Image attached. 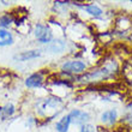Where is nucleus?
I'll return each instance as SVG.
<instances>
[{
  "instance_id": "f257e3e1",
  "label": "nucleus",
  "mask_w": 132,
  "mask_h": 132,
  "mask_svg": "<svg viewBox=\"0 0 132 132\" xmlns=\"http://www.w3.org/2000/svg\"><path fill=\"white\" fill-rule=\"evenodd\" d=\"M88 69V64L80 59L66 60L61 64V71L70 75H83Z\"/></svg>"
},
{
  "instance_id": "39448f33",
  "label": "nucleus",
  "mask_w": 132,
  "mask_h": 132,
  "mask_svg": "<svg viewBox=\"0 0 132 132\" xmlns=\"http://www.w3.org/2000/svg\"><path fill=\"white\" fill-rule=\"evenodd\" d=\"M41 54V49H29V51H23L13 55V59L16 61H30V60L40 58Z\"/></svg>"
},
{
  "instance_id": "6e6552de",
  "label": "nucleus",
  "mask_w": 132,
  "mask_h": 132,
  "mask_svg": "<svg viewBox=\"0 0 132 132\" xmlns=\"http://www.w3.org/2000/svg\"><path fill=\"white\" fill-rule=\"evenodd\" d=\"M14 37L13 34L7 29H0V47H7L13 45Z\"/></svg>"
},
{
  "instance_id": "0eeeda50",
  "label": "nucleus",
  "mask_w": 132,
  "mask_h": 132,
  "mask_svg": "<svg viewBox=\"0 0 132 132\" xmlns=\"http://www.w3.org/2000/svg\"><path fill=\"white\" fill-rule=\"evenodd\" d=\"M79 7H82L88 14H90L95 18H101L104 13L103 9L97 4H85V5H79Z\"/></svg>"
},
{
  "instance_id": "20e7f679",
  "label": "nucleus",
  "mask_w": 132,
  "mask_h": 132,
  "mask_svg": "<svg viewBox=\"0 0 132 132\" xmlns=\"http://www.w3.org/2000/svg\"><path fill=\"white\" fill-rule=\"evenodd\" d=\"M43 82H45L43 73L35 72V73H32V75H30L29 77H27L24 84L28 89H37V88H41L42 85H43Z\"/></svg>"
},
{
  "instance_id": "9b49d317",
  "label": "nucleus",
  "mask_w": 132,
  "mask_h": 132,
  "mask_svg": "<svg viewBox=\"0 0 132 132\" xmlns=\"http://www.w3.org/2000/svg\"><path fill=\"white\" fill-rule=\"evenodd\" d=\"M14 113H16V107L12 103H6L5 106H3L0 108V117L3 119L11 118Z\"/></svg>"
},
{
  "instance_id": "9d476101",
  "label": "nucleus",
  "mask_w": 132,
  "mask_h": 132,
  "mask_svg": "<svg viewBox=\"0 0 132 132\" xmlns=\"http://www.w3.org/2000/svg\"><path fill=\"white\" fill-rule=\"evenodd\" d=\"M65 42L61 40H53L49 45L46 46V49L49 51L51 53H60L65 49Z\"/></svg>"
},
{
  "instance_id": "7ed1b4c3",
  "label": "nucleus",
  "mask_w": 132,
  "mask_h": 132,
  "mask_svg": "<svg viewBox=\"0 0 132 132\" xmlns=\"http://www.w3.org/2000/svg\"><path fill=\"white\" fill-rule=\"evenodd\" d=\"M67 114L71 119V124H73V125L82 126L84 124H88L90 120V114L85 111H82V109H71Z\"/></svg>"
},
{
  "instance_id": "1a4fd4ad",
  "label": "nucleus",
  "mask_w": 132,
  "mask_h": 132,
  "mask_svg": "<svg viewBox=\"0 0 132 132\" xmlns=\"http://www.w3.org/2000/svg\"><path fill=\"white\" fill-rule=\"evenodd\" d=\"M71 124V119H70L69 114L63 115L61 118L55 122V131L56 132H69Z\"/></svg>"
},
{
  "instance_id": "423d86ee",
  "label": "nucleus",
  "mask_w": 132,
  "mask_h": 132,
  "mask_svg": "<svg viewBox=\"0 0 132 132\" xmlns=\"http://www.w3.org/2000/svg\"><path fill=\"white\" fill-rule=\"evenodd\" d=\"M118 111L115 108H112V109H107L101 113L100 115V120L103 125H107V126H112L114 125L117 120H118Z\"/></svg>"
},
{
  "instance_id": "f8f14e48",
  "label": "nucleus",
  "mask_w": 132,
  "mask_h": 132,
  "mask_svg": "<svg viewBox=\"0 0 132 132\" xmlns=\"http://www.w3.org/2000/svg\"><path fill=\"white\" fill-rule=\"evenodd\" d=\"M14 22V18L12 17L11 13H5L0 17V29H7L10 28L12 23Z\"/></svg>"
},
{
  "instance_id": "f03ea898",
  "label": "nucleus",
  "mask_w": 132,
  "mask_h": 132,
  "mask_svg": "<svg viewBox=\"0 0 132 132\" xmlns=\"http://www.w3.org/2000/svg\"><path fill=\"white\" fill-rule=\"evenodd\" d=\"M34 36L35 38L37 40L41 45H49L51 42L54 40L53 38V31L52 29L49 28L48 25L46 24H41V23H37V24L34 27Z\"/></svg>"
},
{
  "instance_id": "ddd939ff",
  "label": "nucleus",
  "mask_w": 132,
  "mask_h": 132,
  "mask_svg": "<svg viewBox=\"0 0 132 132\" xmlns=\"http://www.w3.org/2000/svg\"><path fill=\"white\" fill-rule=\"evenodd\" d=\"M79 132H96V127L93 124L88 122V124H84V125L80 126Z\"/></svg>"
}]
</instances>
